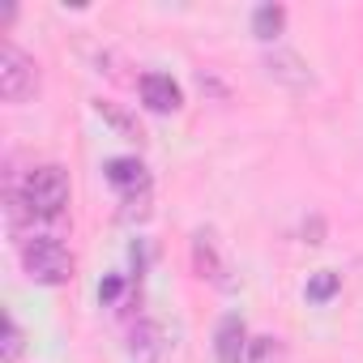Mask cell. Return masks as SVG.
Wrapping results in <instances>:
<instances>
[{"label": "cell", "instance_id": "obj_1", "mask_svg": "<svg viewBox=\"0 0 363 363\" xmlns=\"http://www.w3.org/2000/svg\"><path fill=\"white\" fill-rule=\"evenodd\" d=\"M22 201H26V210H30V214H39V218H56V214L69 206V175H65L56 162L35 167V171L26 175Z\"/></svg>", "mask_w": 363, "mask_h": 363}, {"label": "cell", "instance_id": "obj_7", "mask_svg": "<svg viewBox=\"0 0 363 363\" xmlns=\"http://www.w3.org/2000/svg\"><path fill=\"white\" fill-rule=\"evenodd\" d=\"M107 179H111L116 189L133 193V189H145V167L137 158H111L107 162Z\"/></svg>", "mask_w": 363, "mask_h": 363}, {"label": "cell", "instance_id": "obj_9", "mask_svg": "<svg viewBox=\"0 0 363 363\" xmlns=\"http://www.w3.org/2000/svg\"><path fill=\"white\" fill-rule=\"evenodd\" d=\"M282 26H286V9H282V5H261V9L252 13V35H257V39H265V43H269V39H278V35H282Z\"/></svg>", "mask_w": 363, "mask_h": 363}, {"label": "cell", "instance_id": "obj_12", "mask_svg": "<svg viewBox=\"0 0 363 363\" xmlns=\"http://www.w3.org/2000/svg\"><path fill=\"white\" fill-rule=\"evenodd\" d=\"M94 107H99V116H107V120H111V124H116V128H120L124 137H141V128H137V124H133V120H128L124 111H116L111 103H94Z\"/></svg>", "mask_w": 363, "mask_h": 363}, {"label": "cell", "instance_id": "obj_3", "mask_svg": "<svg viewBox=\"0 0 363 363\" xmlns=\"http://www.w3.org/2000/svg\"><path fill=\"white\" fill-rule=\"evenodd\" d=\"M35 90H39L35 60L22 48L5 43V48H0V99H5V103H26Z\"/></svg>", "mask_w": 363, "mask_h": 363}, {"label": "cell", "instance_id": "obj_4", "mask_svg": "<svg viewBox=\"0 0 363 363\" xmlns=\"http://www.w3.org/2000/svg\"><path fill=\"white\" fill-rule=\"evenodd\" d=\"M265 73L278 82V86H286V90H295V94H303V90H312V69H308V60L299 56V52H286V48H274V52H265Z\"/></svg>", "mask_w": 363, "mask_h": 363}, {"label": "cell", "instance_id": "obj_14", "mask_svg": "<svg viewBox=\"0 0 363 363\" xmlns=\"http://www.w3.org/2000/svg\"><path fill=\"white\" fill-rule=\"evenodd\" d=\"M116 295H120V278H107V282L99 286V299H103V303H116Z\"/></svg>", "mask_w": 363, "mask_h": 363}, {"label": "cell", "instance_id": "obj_13", "mask_svg": "<svg viewBox=\"0 0 363 363\" xmlns=\"http://www.w3.org/2000/svg\"><path fill=\"white\" fill-rule=\"evenodd\" d=\"M18 350H22V333H18L13 320H5V354H0V363H13Z\"/></svg>", "mask_w": 363, "mask_h": 363}, {"label": "cell", "instance_id": "obj_11", "mask_svg": "<svg viewBox=\"0 0 363 363\" xmlns=\"http://www.w3.org/2000/svg\"><path fill=\"white\" fill-rule=\"evenodd\" d=\"M158 350H162V333H158V325H141V329L133 333V354H137L141 363H154Z\"/></svg>", "mask_w": 363, "mask_h": 363}, {"label": "cell", "instance_id": "obj_6", "mask_svg": "<svg viewBox=\"0 0 363 363\" xmlns=\"http://www.w3.org/2000/svg\"><path fill=\"white\" fill-rule=\"evenodd\" d=\"M240 363H286V346H282V337L257 333V337H248V346H244V359H240Z\"/></svg>", "mask_w": 363, "mask_h": 363}, {"label": "cell", "instance_id": "obj_10", "mask_svg": "<svg viewBox=\"0 0 363 363\" xmlns=\"http://www.w3.org/2000/svg\"><path fill=\"white\" fill-rule=\"evenodd\" d=\"M337 291H342V278H337L333 269H320V274H312V278H308V286H303L308 303H329Z\"/></svg>", "mask_w": 363, "mask_h": 363}, {"label": "cell", "instance_id": "obj_2", "mask_svg": "<svg viewBox=\"0 0 363 363\" xmlns=\"http://www.w3.org/2000/svg\"><path fill=\"white\" fill-rule=\"evenodd\" d=\"M22 269H26L35 282L56 286V282L69 278V252H65L60 240H52V235H35V240L22 244Z\"/></svg>", "mask_w": 363, "mask_h": 363}, {"label": "cell", "instance_id": "obj_5", "mask_svg": "<svg viewBox=\"0 0 363 363\" xmlns=\"http://www.w3.org/2000/svg\"><path fill=\"white\" fill-rule=\"evenodd\" d=\"M141 103L150 111H175L179 103H184V94H179V86L167 73H145L141 77Z\"/></svg>", "mask_w": 363, "mask_h": 363}, {"label": "cell", "instance_id": "obj_8", "mask_svg": "<svg viewBox=\"0 0 363 363\" xmlns=\"http://www.w3.org/2000/svg\"><path fill=\"white\" fill-rule=\"evenodd\" d=\"M244 325H240V316H227L223 320V329H218V359L223 363H240L244 359Z\"/></svg>", "mask_w": 363, "mask_h": 363}]
</instances>
